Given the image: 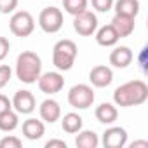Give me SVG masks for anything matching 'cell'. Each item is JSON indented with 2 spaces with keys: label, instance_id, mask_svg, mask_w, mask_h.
<instances>
[{
  "label": "cell",
  "instance_id": "4fadbf2b",
  "mask_svg": "<svg viewBox=\"0 0 148 148\" xmlns=\"http://www.w3.org/2000/svg\"><path fill=\"white\" fill-rule=\"evenodd\" d=\"M134 59V54L131 47L127 45H119L110 52V64L115 68H127Z\"/></svg>",
  "mask_w": 148,
  "mask_h": 148
},
{
  "label": "cell",
  "instance_id": "3957f363",
  "mask_svg": "<svg viewBox=\"0 0 148 148\" xmlns=\"http://www.w3.org/2000/svg\"><path fill=\"white\" fill-rule=\"evenodd\" d=\"M79 54V47L77 44L70 40V38H63L59 42L54 44L52 49V64L59 70V71H68L73 68Z\"/></svg>",
  "mask_w": 148,
  "mask_h": 148
},
{
  "label": "cell",
  "instance_id": "484cf974",
  "mask_svg": "<svg viewBox=\"0 0 148 148\" xmlns=\"http://www.w3.org/2000/svg\"><path fill=\"white\" fill-rule=\"evenodd\" d=\"M19 0H0V14H11L16 11Z\"/></svg>",
  "mask_w": 148,
  "mask_h": 148
},
{
  "label": "cell",
  "instance_id": "e0dca14e",
  "mask_svg": "<svg viewBox=\"0 0 148 148\" xmlns=\"http://www.w3.org/2000/svg\"><path fill=\"white\" fill-rule=\"evenodd\" d=\"M119 40H120V37L117 35V32L112 25H105L96 32V42L101 47H113Z\"/></svg>",
  "mask_w": 148,
  "mask_h": 148
},
{
  "label": "cell",
  "instance_id": "5b68a950",
  "mask_svg": "<svg viewBox=\"0 0 148 148\" xmlns=\"http://www.w3.org/2000/svg\"><path fill=\"white\" fill-rule=\"evenodd\" d=\"M9 28L16 37L26 38L35 30V19L28 11H18V12L12 14L11 21H9Z\"/></svg>",
  "mask_w": 148,
  "mask_h": 148
},
{
  "label": "cell",
  "instance_id": "9a60e30c",
  "mask_svg": "<svg viewBox=\"0 0 148 148\" xmlns=\"http://www.w3.org/2000/svg\"><path fill=\"white\" fill-rule=\"evenodd\" d=\"M94 117H96L98 122H101V124H105V125H110V124H113V122L117 120L119 110H117V106L112 105V103H101L99 106H96Z\"/></svg>",
  "mask_w": 148,
  "mask_h": 148
},
{
  "label": "cell",
  "instance_id": "277c9868",
  "mask_svg": "<svg viewBox=\"0 0 148 148\" xmlns=\"http://www.w3.org/2000/svg\"><path fill=\"white\" fill-rule=\"evenodd\" d=\"M94 99V91L87 84H77L68 91V103L77 110H87L89 106H92Z\"/></svg>",
  "mask_w": 148,
  "mask_h": 148
},
{
  "label": "cell",
  "instance_id": "7402d4cb",
  "mask_svg": "<svg viewBox=\"0 0 148 148\" xmlns=\"http://www.w3.org/2000/svg\"><path fill=\"white\" fill-rule=\"evenodd\" d=\"M63 9L71 16H77L87 11V0H63Z\"/></svg>",
  "mask_w": 148,
  "mask_h": 148
},
{
  "label": "cell",
  "instance_id": "2e32d148",
  "mask_svg": "<svg viewBox=\"0 0 148 148\" xmlns=\"http://www.w3.org/2000/svg\"><path fill=\"white\" fill-rule=\"evenodd\" d=\"M23 134L26 139L30 141H37L45 134V125L44 120H37V119H28L23 122Z\"/></svg>",
  "mask_w": 148,
  "mask_h": 148
},
{
  "label": "cell",
  "instance_id": "ffe728a7",
  "mask_svg": "<svg viewBox=\"0 0 148 148\" xmlns=\"http://www.w3.org/2000/svg\"><path fill=\"white\" fill-rule=\"evenodd\" d=\"M77 148H96L99 145V138L94 131H79V136L75 138Z\"/></svg>",
  "mask_w": 148,
  "mask_h": 148
},
{
  "label": "cell",
  "instance_id": "6da1fadb",
  "mask_svg": "<svg viewBox=\"0 0 148 148\" xmlns=\"http://www.w3.org/2000/svg\"><path fill=\"white\" fill-rule=\"evenodd\" d=\"M148 99V86L145 80H129L122 86H119L113 92V103L120 108L138 106L143 105Z\"/></svg>",
  "mask_w": 148,
  "mask_h": 148
},
{
  "label": "cell",
  "instance_id": "7a4b0ae2",
  "mask_svg": "<svg viewBox=\"0 0 148 148\" xmlns=\"http://www.w3.org/2000/svg\"><path fill=\"white\" fill-rule=\"evenodd\" d=\"M42 73V59L33 51H23L16 59V77L23 84H37Z\"/></svg>",
  "mask_w": 148,
  "mask_h": 148
},
{
  "label": "cell",
  "instance_id": "52a82bcc",
  "mask_svg": "<svg viewBox=\"0 0 148 148\" xmlns=\"http://www.w3.org/2000/svg\"><path fill=\"white\" fill-rule=\"evenodd\" d=\"M38 84V89L44 92V94H58L63 91L64 87V79L59 71H47V73H40V77L37 80Z\"/></svg>",
  "mask_w": 148,
  "mask_h": 148
},
{
  "label": "cell",
  "instance_id": "83f0119b",
  "mask_svg": "<svg viewBox=\"0 0 148 148\" xmlns=\"http://www.w3.org/2000/svg\"><path fill=\"white\" fill-rule=\"evenodd\" d=\"M12 108V103H11V99L5 96V94H0V113L2 112H5V110H11Z\"/></svg>",
  "mask_w": 148,
  "mask_h": 148
},
{
  "label": "cell",
  "instance_id": "8fae6325",
  "mask_svg": "<svg viewBox=\"0 0 148 148\" xmlns=\"http://www.w3.org/2000/svg\"><path fill=\"white\" fill-rule=\"evenodd\" d=\"M89 80L94 87H108L113 82V71L106 64H98L89 71Z\"/></svg>",
  "mask_w": 148,
  "mask_h": 148
},
{
  "label": "cell",
  "instance_id": "f1b7e54d",
  "mask_svg": "<svg viewBox=\"0 0 148 148\" xmlns=\"http://www.w3.org/2000/svg\"><path fill=\"white\" fill-rule=\"evenodd\" d=\"M66 148V143L63 141V139H49L47 143H45V148Z\"/></svg>",
  "mask_w": 148,
  "mask_h": 148
},
{
  "label": "cell",
  "instance_id": "4316f807",
  "mask_svg": "<svg viewBox=\"0 0 148 148\" xmlns=\"http://www.w3.org/2000/svg\"><path fill=\"white\" fill-rule=\"evenodd\" d=\"M9 49H11V44L5 37H0V61L5 59V56L9 54Z\"/></svg>",
  "mask_w": 148,
  "mask_h": 148
},
{
  "label": "cell",
  "instance_id": "30bf717a",
  "mask_svg": "<svg viewBox=\"0 0 148 148\" xmlns=\"http://www.w3.org/2000/svg\"><path fill=\"white\" fill-rule=\"evenodd\" d=\"M101 143L105 148H122L127 145V131L124 127H119V125L108 127L103 132Z\"/></svg>",
  "mask_w": 148,
  "mask_h": 148
},
{
  "label": "cell",
  "instance_id": "44dd1931",
  "mask_svg": "<svg viewBox=\"0 0 148 148\" xmlns=\"http://www.w3.org/2000/svg\"><path fill=\"white\" fill-rule=\"evenodd\" d=\"M18 125H19L18 112H12V108H11V110H5V112L0 113V131L11 132V131H14Z\"/></svg>",
  "mask_w": 148,
  "mask_h": 148
},
{
  "label": "cell",
  "instance_id": "4dcf8cb0",
  "mask_svg": "<svg viewBox=\"0 0 148 148\" xmlns=\"http://www.w3.org/2000/svg\"><path fill=\"white\" fill-rule=\"evenodd\" d=\"M136 146H148V141H134V143H131V148H136Z\"/></svg>",
  "mask_w": 148,
  "mask_h": 148
},
{
  "label": "cell",
  "instance_id": "5bb4252c",
  "mask_svg": "<svg viewBox=\"0 0 148 148\" xmlns=\"http://www.w3.org/2000/svg\"><path fill=\"white\" fill-rule=\"evenodd\" d=\"M134 19H136V18L124 16V14H115L110 25L115 28V32H117V35H119L120 38H125V37H129V35L134 32V26H136Z\"/></svg>",
  "mask_w": 148,
  "mask_h": 148
},
{
  "label": "cell",
  "instance_id": "9c48e42d",
  "mask_svg": "<svg viewBox=\"0 0 148 148\" xmlns=\"http://www.w3.org/2000/svg\"><path fill=\"white\" fill-rule=\"evenodd\" d=\"M12 108L21 113V115H30L35 108H37V101H35V96L26 91V89H21V91H16L14 98H12Z\"/></svg>",
  "mask_w": 148,
  "mask_h": 148
},
{
  "label": "cell",
  "instance_id": "8992f818",
  "mask_svg": "<svg viewBox=\"0 0 148 148\" xmlns=\"http://www.w3.org/2000/svg\"><path fill=\"white\" fill-rule=\"evenodd\" d=\"M38 26L45 33H58L63 28V12L58 7H45L38 14Z\"/></svg>",
  "mask_w": 148,
  "mask_h": 148
},
{
  "label": "cell",
  "instance_id": "d4e9b609",
  "mask_svg": "<svg viewBox=\"0 0 148 148\" xmlns=\"http://www.w3.org/2000/svg\"><path fill=\"white\" fill-rule=\"evenodd\" d=\"M113 2L115 0H91L92 7L98 11V12H108L113 9Z\"/></svg>",
  "mask_w": 148,
  "mask_h": 148
},
{
  "label": "cell",
  "instance_id": "ac0fdd59",
  "mask_svg": "<svg viewBox=\"0 0 148 148\" xmlns=\"http://www.w3.org/2000/svg\"><path fill=\"white\" fill-rule=\"evenodd\" d=\"M113 7H115V14L136 18L139 12V0H115Z\"/></svg>",
  "mask_w": 148,
  "mask_h": 148
},
{
  "label": "cell",
  "instance_id": "f546056e",
  "mask_svg": "<svg viewBox=\"0 0 148 148\" xmlns=\"http://www.w3.org/2000/svg\"><path fill=\"white\" fill-rule=\"evenodd\" d=\"M146 47H143V51H141V54H139V66L143 68V71H145V64H146Z\"/></svg>",
  "mask_w": 148,
  "mask_h": 148
},
{
  "label": "cell",
  "instance_id": "7c38bea8",
  "mask_svg": "<svg viewBox=\"0 0 148 148\" xmlns=\"http://www.w3.org/2000/svg\"><path fill=\"white\" fill-rule=\"evenodd\" d=\"M38 112H40V119L44 122H47V124H54V122H58L61 119V106H59V103L56 99H51V98L44 99L40 103Z\"/></svg>",
  "mask_w": 148,
  "mask_h": 148
},
{
  "label": "cell",
  "instance_id": "603a6c76",
  "mask_svg": "<svg viewBox=\"0 0 148 148\" xmlns=\"http://www.w3.org/2000/svg\"><path fill=\"white\" fill-rule=\"evenodd\" d=\"M12 77V70L9 64H0V89H4Z\"/></svg>",
  "mask_w": 148,
  "mask_h": 148
},
{
  "label": "cell",
  "instance_id": "d6986e66",
  "mask_svg": "<svg viewBox=\"0 0 148 148\" xmlns=\"http://www.w3.org/2000/svg\"><path fill=\"white\" fill-rule=\"evenodd\" d=\"M82 124H84L82 117H80L79 113H73V112L66 113V115L63 117V120H61V127H63V131L68 132V134H77V132L82 129Z\"/></svg>",
  "mask_w": 148,
  "mask_h": 148
},
{
  "label": "cell",
  "instance_id": "cb8c5ba5",
  "mask_svg": "<svg viewBox=\"0 0 148 148\" xmlns=\"http://www.w3.org/2000/svg\"><path fill=\"white\" fill-rule=\"evenodd\" d=\"M23 141L18 136H5L0 139V148H21Z\"/></svg>",
  "mask_w": 148,
  "mask_h": 148
},
{
  "label": "cell",
  "instance_id": "ba28073f",
  "mask_svg": "<svg viewBox=\"0 0 148 148\" xmlns=\"http://www.w3.org/2000/svg\"><path fill=\"white\" fill-rule=\"evenodd\" d=\"M73 30L82 37H91L98 30V18L91 11H84L73 16Z\"/></svg>",
  "mask_w": 148,
  "mask_h": 148
}]
</instances>
